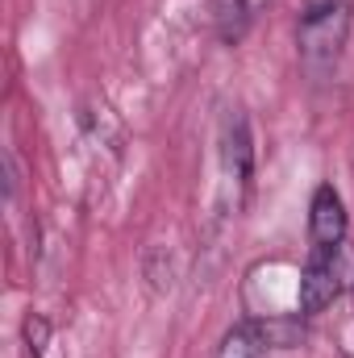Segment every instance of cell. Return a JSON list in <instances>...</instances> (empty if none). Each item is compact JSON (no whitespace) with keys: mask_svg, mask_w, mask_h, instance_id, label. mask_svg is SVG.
I'll return each instance as SVG.
<instances>
[{"mask_svg":"<svg viewBox=\"0 0 354 358\" xmlns=\"http://www.w3.org/2000/svg\"><path fill=\"white\" fill-rule=\"evenodd\" d=\"M351 38V4L346 0H321L300 17L296 42H300V63L309 76H330L342 59V46Z\"/></svg>","mask_w":354,"mask_h":358,"instance_id":"cell-1","label":"cell"},{"mask_svg":"<svg viewBox=\"0 0 354 358\" xmlns=\"http://www.w3.org/2000/svg\"><path fill=\"white\" fill-rule=\"evenodd\" d=\"M309 234H313V246L317 250H338L342 246V238H346V204H342V196H338L334 183H321L313 192Z\"/></svg>","mask_w":354,"mask_h":358,"instance_id":"cell-3","label":"cell"},{"mask_svg":"<svg viewBox=\"0 0 354 358\" xmlns=\"http://www.w3.org/2000/svg\"><path fill=\"white\" fill-rule=\"evenodd\" d=\"M263 4L267 0H217V29H221V38L225 42H238Z\"/></svg>","mask_w":354,"mask_h":358,"instance_id":"cell-5","label":"cell"},{"mask_svg":"<svg viewBox=\"0 0 354 358\" xmlns=\"http://www.w3.org/2000/svg\"><path fill=\"white\" fill-rule=\"evenodd\" d=\"M263 338H259V329L255 325H234L225 338H221V346H217V358H263Z\"/></svg>","mask_w":354,"mask_h":358,"instance_id":"cell-6","label":"cell"},{"mask_svg":"<svg viewBox=\"0 0 354 358\" xmlns=\"http://www.w3.org/2000/svg\"><path fill=\"white\" fill-rule=\"evenodd\" d=\"M221 163H225V176L234 183H250V163H255V150H250V129H246V117L238 108L225 113L221 121Z\"/></svg>","mask_w":354,"mask_h":358,"instance_id":"cell-4","label":"cell"},{"mask_svg":"<svg viewBox=\"0 0 354 358\" xmlns=\"http://www.w3.org/2000/svg\"><path fill=\"white\" fill-rule=\"evenodd\" d=\"M21 342H25V355L29 358H42L46 355V342H50V321L38 317V313H29L25 325H21Z\"/></svg>","mask_w":354,"mask_h":358,"instance_id":"cell-7","label":"cell"},{"mask_svg":"<svg viewBox=\"0 0 354 358\" xmlns=\"http://www.w3.org/2000/svg\"><path fill=\"white\" fill-rule=\"evenodd\" d=\"M338 287H342V279H338V250H317L313 246L309 267L300 275V313L304 317L325 313L338 300Z\"/></svg>","mask_w":354,"mask_h":358,"instance_id":"cell-2","label":"cell"}]
</instances>
